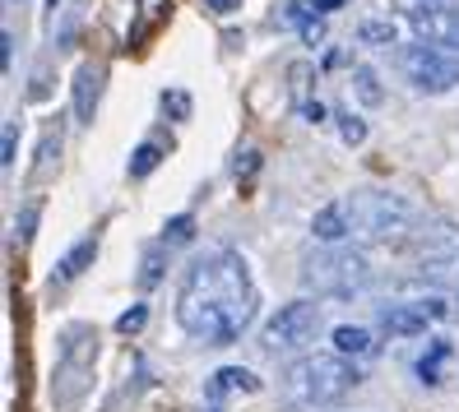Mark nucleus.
I'll return each instance as SVG.
<instances>
[{
	"label": "nucleus",
	"instance_id": "obj_1",
	"mask_svg": "<svg viewBox=\"0 0 459 412\" xmlns=\"http://www.w3.org/2000/svg\"><path fill=\"white\" fill-rule=\"evenodd\" d=\"M260 315V292L237 251H204L181 273L177 324L204 348L237 343Z\"/></svg>",
	"mask_w": 459,
	"mask_h": 412
},
{
	"label": "nucleus",
	"instance_id": "obj_2",
	"mask_svg": "<svg viewBox=\"0 0 459 412\" xmlns=\"http://www.w3.org/2000/svg\"><path fill=\"white\" fill-rule=\"evenodd\" d=\"M362 384V371L339 352H307L283 371V399L292 408H330Z\"/></svg>",
	"mask_w": 459,
	"mask_h": 412
},
{
	"label": "nucleus",
	"instance_id": "obj_3",
	"mask_svg": "<svg viewBox=\"0 0 459 412\" xmlns=\"http://www.w3.org/2000/svg\"><path fill=\"white\" fill-rule=\"evenodd\" d=\"M371 283V260L348 245H325L302 260V288L316 296H353Z\"/></svg>",
	"mask_w": 459,
	"mask_h": 412
},
{
	"label": "nucleus",
	"instance_id": "obj_4",
	"mask_svg": "<svg viewBox=\"0 0 459 412\" xmlns=\"http://www.w3.org/2000/svg\"><path fill=\"white\" fill-rule=\"evenodd\" d=\"M348 227L353 236H371V241H390L413 232V209L403 204L399 195H385V190H358V195L343 200Z\"/></svg>",
	"mask_w": 459,
	"mask_h": 412
},
{
	"label": "nucleus",
	"instance_id": "obj_5",
	"mask_svg": "<svg viewBox=\"0 0 459 412\" xmlns=\"http://www.w3.org/2000/svg\"><path fill=\"white\" fill-rule=\"evenodd\" d=\"M413 260L418 279L437 292H459V227L455 223H431L413 236Z\"/></svg>",
	"mask_w": 459,
	"mask_h": 412
},
{
	"label": "nucleus",
	"instance_id": "obj_6",
	"mask_svg": "<svg viewBox=\"0 0 459 412\" xmlns=\"http://www.w3.org/2000/svg\"><path fill=\"white\" fill-rule=\"evenodd\" d=\"M399 70H403V79H409L418 93H450V89H459V56H446V51L427 47V42L403 47L399 51Z\"/></svg>",
	"mask_w": 459,
	"mask_h": 412
},
{
	"label": "nucleus",
	"instance_id": "obj_7",
	"mask_svg": "<svg viewBox=\"0 0 459 412\" xmlns=\"http://www.w3.org/2000/svg\"><path fill=\"white\" fill-rule=\"evenodd\" d=\"M320 306L316 301H288V306H279V315L264 324V348L269 352H302L316 343L320 334Z\"/></svg>",
	"mask_w": 459,
	"mask_h": 412
},
{
	"label": "nucleus",
	"instance_id": "obj_8",
	"mask_svg": "<svg viewBox=\"0 0 459 412\" xmlns=\"http://www.w3.org/2000/svg\"><path fill=\"white\" fill-rule=\"evenodd\" d=\"M450 315L446 296L441 292H422V296H403V301H390L381 306V329L394 339H413V334H427L431 324H441Z\"/></svg>",
	"mask_w": 459,
	"mask_h": 412
},
{
	"label": "nucleus",
	"instance_id": "obj_9",
	"mask_svg": "<svg viewBox=\"0 0 459 412\" xmlns=\"http://www.w3.org/2000/svg\"><path fill=\"white\" fill-rule=\"evenodd\" d=\"M93 356H98V339H93V329H89V324L65 329V348H61V380L84 384V375H89V366H93Z\"/></svg>",
	"mask_w": 459,
	"mask_h": 412
},
{
	"label": "nucleus",
	"instance_id": "obj_10",
	"mask_svg": "<svg viewBox=\"0 0 459 412\" xmlns=\"http://www.w3.org/2000/svg\"><path fill=\"white\" fill-rule=\"evenodd\" d=\"M98 98H102V65H79L74 70V116L93 125L98 116Z\"/></svg>",
	"mask_w": 459,
	"mask_h": 412
},
{
	"label": "nucleus",
	"instance_id": "obj_11",
	"mask_svg": "<svg viewBox=\"0 0 459 412\" xmlns=\"http://www.w3.org/2000/svg\"><path fill=\"white\" fill-rule=\"evenodd\" d=\"M311 232L316 241H325V245H343L348 236H353V227H348V213H343V200L325 204L316 218H311Z\"/></svg>",
	"mask_w": 459,
	"mask_h": 412
},
{
	"label": "nucleus",
	"instance_id": "obj_12",
	"mask_svg": "<svg viewBox=\"0 0 459 412\" xmlns=\"http://www.w3.org/2000/svg\"><path fill=\"white\" fill-rule=\"evenodd\" d=\"M413 29H418L427 42L455 47V51H459V10H455V5H446V10H437V14H427L422 23H413Z\"/></svg>",
	"mask_w": 459,
	"mask_h": 412
},
{
	"label": "nucleus",
	"instance_id": "obj_13",
	"mask_svg": "<svg viewBox=\"0 0 459 412\" xmlns=\"http://www.w3.org/2000/svg\"><path fill=\"white\" fill-rule=\"evenodd\" d=\"M330 339H334V352L348 356V362H367V356H376V339H371V329H362V324H339Z\"/></svg>",
	"mask_w": 459,
	"mask_h": 412
},
{
	"label": "nucleus",
	"instance_id": "obj_14",
	"mask_svg": "<svg viewBox=\"0 0 459 412\" xmlns=\"http://www.w3.org/2000/svg\"><path fill=\"white\" fill-rule=\"evenodd\" d=\"M255 390H260V380L247 366H223V371H213V380H209V399L213 403L228 399V394H255Z\"/></svg>",
	"mask_w": 459,
	"mask_h": 412
},
{
	"label": "nucleus",
	"instance_id": "obj_15",
	"mask_svg": "<svg viewBox=\"0 0 459 412\" xmlns=\"http://www.w3.org/2000/svg\"><path fill=\"white\" fill-rule=\"evenodd\" d=\"M93 260H98V236H89V241H79L74 251L56 264V273H51V283H74L84 269H93Z\"/></svg>",
	"mask_w": 459,
	"mask_h": 412
},
{
	"label": "nucleus",
	"instance_id": "obj_16",
	"mask_svg": "<svg viewBox=\"0 0 459 412\" xmlns=\"http://www.w3.org/2000/svg\"><path fill=\"white\" fill-rule=\"evenodd\" d=\"M358 38H362L367 47H399V23H390V19H367L362 29H358Z\"/></svg>",
	"mask_w": 459,
	"mask_h": 412
},
{
	"label": "nucleus",
	"instance_id": "obj_17",
	"mask_svg": "<svg viewBox=\"0 0 459 412\" xmlns=\"http://www.w3.org/2000/svg\"><path fill=\"white\" fill-rule=\"evenodd\" d=\"M446 356H450V343H446V339H431V352L418 362L422 384H441V366H446Z\"/></svg>",
	"mask_w": 459,
	"mask_h": 412
},
{
	"label": "nucleus",
	"instance_id": "obj_18",
	"mask_svg": "<svg viewBox=\"0 0 459 412\" xmlns=\"http://www.w3.org/2000/svg\"><path fill=\"white\" fill-rule=\"evenodd\" d=\"M158 162H163V144H158V140H144L140 149L130 153V176H149Z\"/></svg>",
	"mask_w": 459,
	"mask_h": 412
},
{
	"label": "nucleus",
	"instance_id": "obj_19",
	"mask_svg": "<svg viewBox=\"0 0 459 412\" xmlns=\"http://www.w3.org/2000/svg\"><path fill=\"white\" fill-rule=\"evenodd\" d=\"M288 79H292V98H297V107H302V102H311L307 93H311L316 65H311V61H292V65H288Z\"/></svg>",
	"mask_w": 459,
	"mask_h": 412
},
{
	"label": "nucleus",
	"instance_id": "obj_20",
	"mask_svg": "<svg viewBox=\"0 0 459 412\" xmlns=\"http://www.w3.org/2000/svg\"><path fill=\"white\" fill-rule=\"evenodd\" d=\"M450 0H394V10L409 19V23H422L427 14H437V10H446Z\"/></svg>",
	"mask_w": 459,
	"mask_h": 412
},
{
	"label": "nucleus",
	"instance_id": "obj_21",
	"mask_svg": "<svg viewBox=\"0 0 459 412\" xmlns=\"http://www.w3.org/2000/svg\"><path fill=\"white\" fill-rule=\"evenodd\" d=\"M191 236H195V218L191 213H177L172 223L163 227V245H168V251H172V245H186Z\"/></svg>",
	"mask_w": 459,
	"mask_h": 412
},
{
	"label": "nucleus",
	"instance_id": "obj_22",
	"mask_svg": "<svg viewBox=\"0 0 459 412\" xmlns=\"http://www.w3.org/2000/svg\"><path fill=\"white\" fill-rule=\"evenodd\" d=\"M353 89H358V98L367 102V107H376L385 93H381V84H376V74L367 70V65H353Z\"/></svg>",
	"mask_w": 459,
	"mask_h": 412
},
{
	"label": "nucleus",
	"instance_id": "obj_23",
	"mask_svg": "<svg viewBox=\"0 0 459 412\" xmlns=\"http://www.w3.org/2000/svg\"><path fill=\"white\" fill-rule=\"evenodd\" d=\"M163 251H168V245H153V251L144 255V269H140V288H158V279H163Z\"/></svg>",
	"mask_w": 459,
	"mask_h": 412
},
{
	"label": "nucleus",
	"instance_id": "obj_24",
	"mask_svg": "<svg viewBox=\"0 0 459 412\" xmlns=\"http://www.w3.org/2000/svg\"><path fill=\"white\" fill-rule=\"evenodd\" d=\"M334 121H339V134H343V144H362L367 140V125L353 116V112H334Z\"/></svg>",
	"mask_w": 459,
	"mask_h": 412
},
{
	"label": "nucleus",
	"instance_id": "obj_25",
	"mask_svg": "<svg viewBox=\"0 0 459 412\" xmlns=\"http://www.w3.org/2000/svg\"><path fill=\"white\" fill-rule=\"evenodd\" d=\"M56 153H61V125H51V130L42 134V149H38V172H47Z\"/></svg>",
	"mask_w": 459,
	"mask_h": 412
},
{
	"label": "nucleus",
	"instance_id": "obj_26",
	"mask_svg": "<svg viewBox=\"0 0 459 412\" xmlns=\"http://www.w3.org/2000/svg\"><path fill=\"white\" fill-rule=\"evenodd\" d=\"M14 158H19V121H5V134H0V162L14 167Z\"/></svg>",
	"mask_w": 459,
	"mask_h": 412
},
{
	"label": "nucleus",
	"instance_id": "obj_27",
	"mask_svg": "<svg viewBox=\"0 0 459 412\" xmlns=\"http://www.w3.org/2000/svg\"><path fill=\"white\" fill-rule=\"evenodd\" d=\"M144 324H149V306H130V311L117 320V329H121V334H140Z\"/></svg>",
	"mask_w": 459,
	"mask_h": 412
},
{
	"label": "nucleus",
	"instance_id": "obj_28",
	"mask_svg": "<svg viewBox=\"0 0 459 412\" xmlns=\"http://www.w3.org/2000/svg\"><path fill=\"white\" fill-rule=\"evenodd\" d=\"M255 167H260V153H255V149H247V153H237V162H232V172H237V181H241V176H255Z\"/></svg>",
	"mask_w": 459,
	"mask_h": 412
},
{
	"label": "nucleus",
	"instance_id": "obj_29",
	"mask_svg": "<svg viewBox=\"0 0 459 412\" xmlns=\"http://www.w3.org/2000/svg\"><path fill=\"white\" fill-rule=\"evenodd\" d=\"M33 223H38V200H33V204H23V213H19V223H14L23 241H29V236H33Z\"/></svg>",
	"mask_w": 459,
	"mask_h": 412
},
{
	"label": "nucleus",
	"instance_id": "obj_30",
	"mask_svg": "<svg viewBox=\"0 0 459 412\" xmlns=\"http://www.w3.org/2000/svg\"><path fill=\"white\" fill-rule=\"evenodd\" d=\"M163 107L172 116H191V98H186V93H163Z\"/></svg>",
	"mask_w": 459,
	"mask_h": 412
},
{
	"label": "nucleus",
	"instance_id": "obj_31",
	"mask_svg": "<svg viewBox=\"0 0 459 412\" xmlns=\"http://www.w3.org/2000/svg\"><path fill=\"white\" fill-rule=\"evenodd\" d=\"M302 42H311V47L325 42V23H320V19H307V23H302Z\"/></svg>",
	"mask_w": 459,
	"mask_h": 412
},
{
	"label": "nucleus",
	"instance_id": "obj_32",
	"mask_svg": "<svg viewBox=\"0 0 459 412\" xmlns=\"http://www.w3.org/2000/svg\"><path fill=\"white\" fill-rule=\"evenodd\" d=\"M297 112H302V121H311V125H320V121H325V107H320V102H302Z\"/></svg>",
	"mask_w": 459,
	"mask_h": 412
},
{
	"label": "nucleus",
	"instance_id": "obj_33",
	"mask_svg": "<svg viewBox=\"0 0 459 412\" xmlns=\"http://www.w3.org/2000/svg\"><path fill=\"white\" fill-rule=\"evenodd\" d=\"M204 5H209L213 14H232V10H241V0H204Z\"/></svg>",
	"mask_w": 459,
	"mask_h": 412
},
{
	"label": "nucleus",
	"instance_id": "obj_34",
	"mask_svg": "<svg viewBox=\"0 0 459 412\" xmlns=\"http://www.w3.org/2000/svg\"><path fill=\"white\" fill-rule=\"evenodd\" d=\"M10 56H14V38L0 33V61H5V70H10Z\"/></svg>",
	"mask_w": 459,
	"mask_h": 412
},
{
	"label": "nucleus",
	"instance_id": "obj_35",
	"mask_svg": "<svg viewBox=\"0 0 459 412\" xmlns=\"http://www.w3.org/2000/svg\"><path fill=\"white\" fill-rule=\"evenodd\" d=\"M343 0H316V14H330V10H339Z\"/></svg>",
	"mask_w": 459,
	"mask_h": 412
},
{
	"label": "nucleus",
	"instance_id": "obj_36",
	"mask_svg": "<svg viewBox=\"0 0 459 412\" xmlns=\"http://www.w3.org/2000/svg\"><path fill=\"white\" fill-rule=\"evenodd\" d=\"M47 10H56V0H47Z\"/></svg>",
	"mask_w": 459,
	"mask_h": 412
}]
</instances>
